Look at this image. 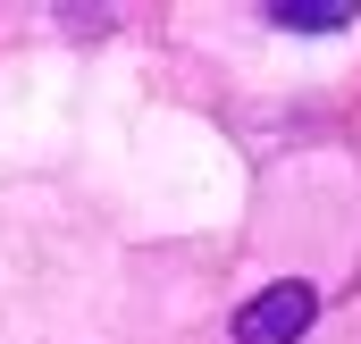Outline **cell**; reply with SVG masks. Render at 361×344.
Segmentation results:
<instances>
[{
	"mask_svg": "<svg viewBox=\"0 0 361 344\" xmlns=\"http://www.w3.org/2000/svg\"><path fill=\"white\" fill-rule=\"evenodd\" d=\"M269 25L277 34H345L353 25V0H277Z\"/></svg>",
	"mask_w": 361,
	"mask_h": 344,
	"instance_id": "obj_2",
	"label": "cell"
},
{
	"mask_svg": "<svg viewBox=\"0 0 361 344\" xmlns=\"http://www.w3.org/2000/svg\"><path fill=\"white\" fill-rule=\"evenodd\" d=\"M311 319H319V294H311L302 277H286V285L252 294V302L235 311V344H302Z\"/></svg>",
	"mask_w": 361,
	"mask_h": 344,
	"instance_id": "obj_1",
	"label": "cell"
}]
</instances>
